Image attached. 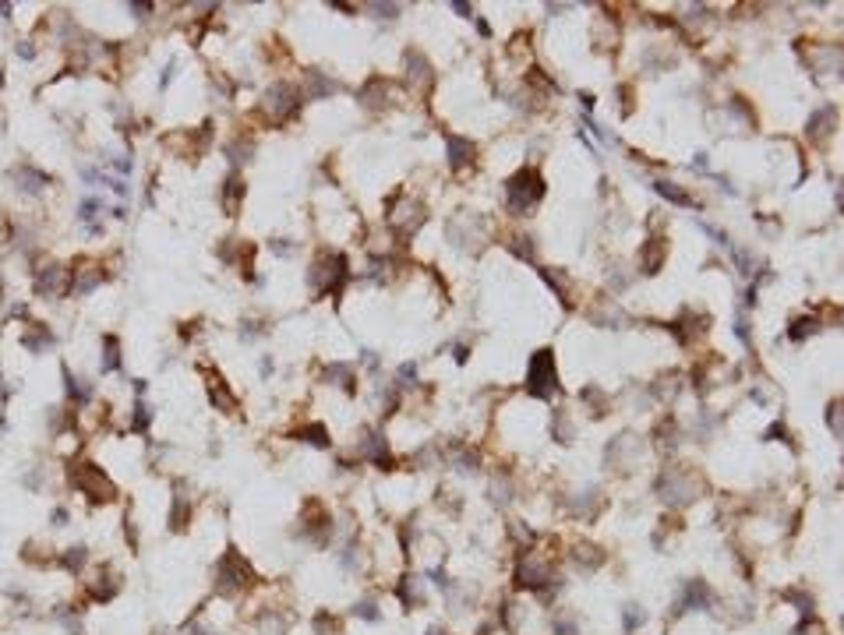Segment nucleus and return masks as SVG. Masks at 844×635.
I'll list each match as a JSON object with an SVG mask.
<instances>
[{"label":"nucleus","mask_w":844,"mask_h":635,"mask_svg":"<svg viewBox=\"0 0 844 635\" xmlns=\"http://www.w3.org/2000/svg\"><path fill=\"white\" fill-rule=\"evenodd\" d=\"M505 194H509V208L512 212H523L527 208H533L537 205V198L544 194V180H540V173L537 170H520V173H512L509 177V184H505Z\"/></svg>","instance_id":"nucleus-1"},{"label":"nucleus","mask_w":844,"mask_h":635,"mask_svg":"<svg viewBox=\"0 0 844 635\" xmlns=\"http://www.w3.org/2000/svg\"><path fill=\"white\" fill-rule=\"evenodd\" d=\"M530 392L537 399H548L558 392V371H555V356L551 350H537L530 360Z\"/></svg>","instance_id":"nucleus-2"},{"label":"nucleus","mask_w":844,"mask_h":635,"mask_svg":"<svg viewBox=\"0 0 844 635\" xmlns=\"http://www.w3.org/2000/svg\"><path fill=\"white\" fill-rule=\"evenodd\" d=\"M71 483H75L78 491L92 494L96 501H110V498H117V487L110 483V476H106L99 466H92V463H81V466H75Z\"/></svg>","instance_id":"nucleus-3"},{"label":"nucleus","mask_w":844,"mask_h":635,"mask_svg":"<svg viewBox=\"0 0 844 635\" xmlns=\"http://www.w3.org/2000/svg\"><path fill=\"white\" fill-rule=\"evenodd\" d=\"M343 276H346V258L328 251V254H322L318 265L308 272V283H311L318 293H328V290H340Z\"/></svg>","instance_id":"nucleus-4"},{"label":"nucleus","mask_w":844,"mask_h":635,"mask_svg":"<svg viewBox=\"0 0 844 635\" xmlns=\"http://www.w3.org/2000/svg\"><path fill=\"white\" fill-rule=\"evenodd\" d=\"M255 579V568L240 558L237 551H226V558L219 561V586L226 589V593H233V589H240V586H248Z\"/></svg>","instance_id":"nucleus-5"},{"label":"nucleus","mask_w":844,"mask_h":635,"mask_svg":"<svg viewBox=\"0 0 844 635\" xmlns=\"http://www.w3.org/2000/svg\"><path fill=\"white\" fill-rule=\"evenodd\" d=\"M36 293L39 296H57V293H64L71 283H68V272L60 268V265H46V268H39L36 272Z\"/></svg>","instance_id":"nucleus-6"},{"label":"nucleus","mask_w":844,"mask_h":635,"mask_svg":"<svg viewBox=\"0 0 844 635\" xmlns=\"http://www.w3.org/2000/svg\"><path fill=\"white\" fill-rule=\"evenodd\" d=\"M265 110L273 113V120L290 117L297 110V92H293L290 85H273V88H268V96H265Z\"/></svg>","instance_id":"nucleus-7"},{"label":"nucleus","mask_w":844,"mask_h":635,"mask_svg":"<svg viewBox=\"0 0 844 635\" xmlns=\"http://www.w3.org/2000/svg\"><path fill=\"white\" fill-rule=\"evenodd\" d=\"M710 603V589L707 583H689L685 593H682V607L678 611H689V607H707Z\"/></svg>","instance_id":"nucleus-8"},{"label":"nucleus","mask_w":844,"mask_h":635,"mask_svg":"<svg viewBox=\"0 0 844 635\" xmlns=\"http://www.w3.org/2000/svg\"><path fill=\"white\" fill-rule=\"evenodd\" d=\"M473 159V145L463 138H449V163L452 166H467Z\"/></svg>","instance_id":"nucleus-9"},{"label":"nucleus","mask_w":844,"mask_h":635,"mask_svg":"<svg viewBox=\"0 0 844 635\" xmlns=\"http://www.w3.org/2000/svg\"><path fill=\"white\" fill-rule=\"evenodd\" d=\"M50 343H53V332H46V328H43V325H36V321L28 325V332H25V346H28V350L39 353V350H46Z\"/></svg>","instance_id":"nucleus-10"},{"label":"nucleus","mask_w":844,"mask_h":635,"mask_svg":"<svg viewBox=\"0 0 844 635\" xmlns=\"http://www.w3.org/2000/svg\"><path fill=\"white\" fill-rule=\"evenodd\" d=\"M820 325H823L820 318H798V321L788 328V336H792L795 343H802V339H809V336H812V332H820Z\"/></svg>","instance_id":"nucleus-11"},{"label":"nucleus","mask_w":844,"mask_h":635,"mask_svg":"<svg viewBox=\"0 0 844 635\" xmlns=\"http://www.w3.org/2000/svg\"><path fill=\"white\" fill-rule=\"evenodd\" d=\"M103 350H106V356H103V371H117V367H120V343H117L113 336H106Z\"/></svg>","instance_id":"nucleus-12"},{"label":"nucleus","mask_w":844,"mask_h":635,"mask_svg":"<svg viewBox=\"0 0 844 635\" xmlns=\"http://www.w3.org/2000/svg\"><path fill=\"white\" fill-rule=\"evenodd\" d=\"M293 438H300V441H315L318 448H325V445H328V434H325V427H322V423H311V427L297 431Z\"/></svg>","instance_id":"nucleus-13"},{"label":"nucleus","mask_w":844,"mask_h":635,"mask_svg":"<svg viewBox=\"0 0 844 635\" xmlns=\"http://www.w3.org/2000/svg\"><path fill=\"white\" fill-rule=\"evenodd\" d=\"M226 184H230V188H223V201H226V208L233 212V208H237V201H240V194H244V180L230 177Z\"/></svg>","instance_id":"nucleus-14"},{"label":"nucleus","mask_w":844,"mask_h":635,"mask_svg":"<svg viewBox=\"0 0 844 635\" xmlns=\"http://www.w3.org/2000/svg\"><path fill=\"white\" fill-rule=\"evenodd\" d=\"M660 194H665L668 201H678V205H689V198H685V191H678V188H671L668 184V180H657V184H654Z\"/></svg>","instance_id":"nucleus-15"},{"label":"nucleus","mask_w":844,"mask_h":635,"mask_svg":"<svg viewBox=\"0 0 844 635\" xmlns=\"http://www.w3.org/2000/svg\"><path fill=\"white\" fill-rule=\"evenodd\" d=\"M81 561H85V547H71V554L60 558V565L71 568V572H78V568H81Z\"/></svg>","instance_id":"nucleus-16"},{"label":"nucleus","mask_w":844,"mask_h":635,"mask_svg":"<svg viewBox=\"0 0 844 635\" xmlns=\"http://www.w3.org/2000/svg\"><path fill=\"white\" fill-rule=\"evenodd\" d=\"M527 240H530V236H512V240H509V248L516 251L520 258H533V251H530V244H527Z\"/></svg>","instance_id":"nucleus-17"},{"label":"nucleus","mask_w":844,"mask_h":635,"mask_svg":"<svg viewBox=\"0 0 844 635\" xmlns=\"http://www.w3.org/2000/svg\"><path fill=\"white\" fill-rule=\"evenodd\" d=\"M96 212H99V201L96 198H85L81 201V219H96Z\"/></svg>","instance_id":"nucleus-18"},{"label":"nucleus","mask_w":844,"mask_h":635,"mask_svg":"<svg viewBox=\"0 0 844 635\" xmlns=\"http://www.w3.org/2000/svg\"><path fill=\"white\" fill-rule=\"evenodd\" d=\"M135 410H138V413H135V431H145V427H148V406L138 403Z\"/></svg>","instance_id":"nucleus-19"},{"label":"nucleus","mask_w":844,"mask_h":635,"mask_svg":"<svg viewBox=\"0 0 844 635\" xmlns=\"http://www.w3.org/2000/svg\"><path fill=\"white\" fill-rule=\"evenodd\" d=\"M357 614L368 618V621H378V607H375V603H357Z\"/></svg>","instance_id":"nucleus-20"},{"label":"nucleus","mask_w":844,"mask_h":635,"mask_svg":"<svg viewBox=\"0 0 844 635\" xmlns=\"http://www.w3.org/2000/svg\"><path fill=\"white\" fill-rule=\"evenodd\" d=\"M830 427H834V434H841V406L837 403L830 406Z\"/></svg>","instance_id":"nucleus-21"},{"label":"nucleus","mask_w":844,"mask_h":635,"mask_svg":"<svg viewBox=\"0 0 844 635\" xmlns=\"http://www.w3.org/2000/svg\"><path fill=\"white\" fill-rule=\"evenodd\" d=\"M555 632H558V635H576V621H558Z\"/></svg>","instance_id":"nucleus-22"},{"label":"nucleus","mask_w":844,"mask_h":635,"mask_svg":"<svg viewBox=\"0 0 844 635\" xmlns=\"http://www.w3.org/2000/svg\"><path fill=\"white\" fill-rule=\"evenodd\" d=\"M640 621H643V614H640V611H625V625H629V628H636Z\"/></svg>","instance_id":"nucleus-23"},{"label":"nucleus","mask_w":844,"mask_h":635,"mask_svg":"<svg viewBox=\"0 0 844 635\" xmlns=\"http://www.w3.org/2000/svg\"><path fill=\"white\" fill-rule=\"evenodd\" d=\"M32 53H36L32 43H18V57H32Z\"/></svg>","instance_id":"nucleus-24"},{"label":"nucleus","mask_w":844,"mask_h":635,"mask_svg":"<svg viewBox=\"0 0 844 635\" xmlns=\"http://www.w3.org/2000/svg\"><path fill=\"white\" fill-rule=\"evenodd\" d=\"M64 519H68V512H64V508H57V512H53V523H57V526H64Z\"/></svg>","instance_id":"nucleus-25"},{"label":"nucleus","mask_w":844,"mask_h":635,"mask_svg":"<svg viewBox=\"0 0 844 635\" xmlns=\"http://www.w3.org/2000/svg\"><path fill=\"white\" fill-rule=\"evenodd\" d=\"M452 11H460V14H470V4H463V0H456V4H452Z\"/></svg>","instance_id":"nucleus-26"},{"label":"nucleus","mask_w":844,"mask_h":635,"mask_svg":"<svg viewBox=\"0 0 844 635\" xmlns=\"http://www.w3.org/2000/svg\"><path fill=\"white\" fill-rule=\"evenodd\" d=\"M428 635H442V632H438V628H431V632H428Z\"/></svg>","instance_id":"nucleus-27"},{"label":"nucleus","mask_w":844,"mask_h":635,"mask_svg":"<svg viewBox=\"0 0 844 635\" xmlns=\"http://www.w3.org/2000/svg\"><path fill=\"white\" fill-rule=\"evenodd\" d=\"M0 293H4V286H0Z\"/></svg>","instance_id":"nucleus-28"}]
</instances>
